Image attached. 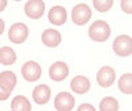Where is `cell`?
I'll return each mask as SVG.
<instances>
[{"mask_svg":"<svg viewBox=\"0 0 132 111\" xmlns=\"http://www.w3.org/2000/svg\"><path fill=\"white\" fill-rule=\"evenodd\" d=\"M110 35H111V28L103 20H96L93 23V25L89 28V37L93 41L103 42L106 41Z\"/></svg>","mask_w":132,"mask_h":111,"instance_id":"obj_1","label":"cell"},{"mask_svg":"<svg viewBox=\"0 0 132 111\" xmlns=\"http://www.w3.org/2000/svg\"><path fill=\"white\" fill-rule=\"evenodd\" d=\"M91 8L85 4V3H81V4H77L73 11H71V20L75 25H85L90 21L91 19Z\"/></svg>","mask_w":132,"mask_h":111,"instance_id":"obj_2","label":"cell"},{"mask_svg":"<svg viewBox=\"0 0 132 111\" xmlns=\"http://www.w3.org/2000/svg\"><path fill=\"white\" fill-rule=\"evenodd\" d=\"M112 49L119 57H128L132 53V40L127 35L118 36L112 42Z\"/></svg>","mask_w":132,"mask_h":111,"instance_id":"obj_3","label":"cell"},{"mask_svg":"<svg viewBox=\"0 0 132 111\" xmlns=\"http://www.w3.org/2000/svg\"><path fill=\"white\" fill-rule=\"evenodd\" d=\"M29 36V28L24 23H16L8 30V38L13 44H23Z\"/></svg>","mask_w":132,"mask_h":111,"instance_id":"obj_4","label":"cell"},{"mask_svg":"<svg viewBox=\"0 0 132 111\" xmlns=\"http://www.w3.org/2000/svg\"><path fill=\"white\" fill-rule=\"evenodd\" d=\"M41 73H42L41 66L36 61H28L23 65V68H21V75H23V78L28 82L38 81L40 77H41Z\"/></svg>","mask_w":132,"mask_h":111,"instance_id":"obj_5","label":"cell"},{"mask_svg":"<svg viewBox=\"0 0 132 111\" xmlns=\"http://www.w3.org/2000/svg\"><path fill=\"white\" fill-rule=\"evenodd\" d=\"M24 11L29 19H33V20L41 19L44 12H45V3L42 0H29V2L25 3Z\"/></svg>","mask_w":132,"mask_h":111,"instance_id":"obj_6","label":"cell"},{"mask_svg":"<svg viewBox=\"0 0 132 111\" xmlns=\"http://www.w3.org/2000/svg\"><path fill=\"white\" fill-rule=\"evenodd\" d=\"M115 80H116V72L111 66H103L96 73V81H98L99 86H102V87L112 86Z\"/></svg>","mask_w":132,"mask_h":111,"instance_id":"obj_7","label":"cell"},{"mask_svg":"<svg viewBox=\"0 0 132 111\" xmlns=\"http://www.w3.org/2000/svg\"><path fill=\"white\" fill-rule=\"evenodd\" d=\"M75 105V99L70 93H60L54 99V107L57 111H71Z\"/></svg>","mask_w":132,"mask_h":111,"instance_id":"obj_8","label":"cell"},{"mask_svg":"<svg viewBox=\"0 0 132 111\" xmlns=\"http://www.w3.org/2000/svg\"><path fill=\"white\" fill-rule=\"evenodd\" d=\"M68 75H69V66L66 65L65 62H62V61L54 62L50 66V69H49V77H50V80L56 81V82L63 81Z\"/></svg>","mask_w":132,"mask_h":111,"instance_id":"obj_9","label":"cell"},{"mask_svg":"<svg viewBox=\"0 0 132 111\" xmlns=\"http://www.w3.org/2000/svg\"><path fill=\"white\" fill-rule=\"evenodd\" d=\"M42 44L48 48H57L61 41H62V36L57 29H45L42 32L41 36Z\"/></svg>","mask_w":132,"mask_h":111,"instance_id":"obj_10","label":"cell"},{"mask_svg":"<svg viewBox=\"0 0 132 111\" xmlns=\"http://www.w3.org/2000/svg\"><path fill=\"white\" fill-rule=\"evenodd\" d=\"M48 19H49L50 23L54 24V25H62V24L66 23V20H68V12H66L65 7L54 5L49 11Z\"/></svg>","mask_w":132,"mask_h":111,"instance_id":"obj_11","label":"cell"},{"mask_svg":"<svg viewBox=\"0 0 132 111\" xmlns=\"http://www.w3.org/2000/svg\"><path fill=\"white\" fill-rule=\"evenodd\" d=\"M52 97V90L48 85H40L36 86L35 90L32 93V98L37 105H45L49 102V99Z\"/></svg>","mask_w":132,"mask_h":111,"instance_id":"obj_12","label":"cell"},{"mask_svg":"<svg viewBox=\"0 0 132 111\" xmlns=\"http://www.w3.org/2000/svg\"><path fill=\"white\" fill-rule=\"evenodd\" d=\"M16 83H17V77H16V74L13 72L5 70V72L0 73V87L4 89L5 91L12 93Z\"/></svg>","mask_w":132,"mask_h":111,"instance_id":"obj_13","label":"cell"},{"mask_svg":"<svg viewBox=\"0 0 132 111\" xmlns=\"http://www.w3.org/2000/svg\"><path fill=\"white\" fill-rule=\"evenodd\" d=\"M90 81L83 75H77L71 80L70 82V87L71 90L77 94H86L87 91L90 90Z\"/></svg>","mask_w":132,"mask_h":111,"instance_id":"obj_14","label":"cell"},{"mask_svg":"<svg viewBox=\"0 0 132 111\" xmlns=\"http://www.w3.org/2000/svg\"><path fill=\"white\" fill-rule=\"evenodd\" d=\"M16 60H17V56L12 48L9 46L0 48V64L2 65H13Z\"/></svg>","mask_w":132,"mask_h":111,"instance_id":"obj_15","label":"cell"},{"mask_svg":"<svg viewBox=\"0 0 132 111\" xmlns=\"http://www.w3.org/2000/svg\"><path fill=\"white\" fill-rule=\"evenodd\" d=\"M11 108L12 111H30L32 105L24 95H17L11 102Z\"/></svg>","mask_w":132,"mask_h":111,"instance_id":"obj_16","label":"cell"},{"mask_svg":"<svg viewBox=\"0 0 132 111\" xmlns=\"http://www.w3.org/2000/svg\"><path fill=\"white\" fill-rule=\"evenodd\" d=\"M119 90L124 94H131L132 93V75L131 73H126L120 77V80L118 81Z\"/></svg>","mask_w":132,"mask_h":111,"instance_id":"obj_17","label":"cell"},{"mask_svg":"<svg viewBox=\"0 0 132 111\" xmlns=\"http://www.w3.org/2000/svg\"><path fill=\"white\" fill-rule=\"evenodd\" d=\"M99 108H101V111H118L119 102L112 97H106L99 103Z\"/></svg>","mask_w":132,"mask_h":111,"instance_id":"obj_18","label":"cell"},{"mask_svg":"<svg viewBox=\"0 0 132 111\" xmlns=\"http://www.w3.org/2000/svg\"><path fill=\"white\" fill-rule=\"evenodd\" d=\"M94 7L96 11H99V12H107V11H110L114 5V0H94Z\"/></svg>","mask_w":132,"mask_h":111,"instance_id":"obj_19","label":"cell"},{"mask_svg":"<svg viewBox=\"0 0 132 111\" xmlns=\"http://www.w3.org/2000/svg\"><path fill=\"white\" fill-rule=\"evenodd\" d=\"M131 2H129V0H126V2H124V0H123V2H120V7H122V9L124 11V12L126 13H128V15H131L132 13V9H131Z\"/></svg>","mask_w":132,"mask_h":111,"instance_id":"obj_20","label":"cell"},{"mask_svg":"<svg viewBox=\"0 0 132 111\" xmlns=\"http://www.w3.org/2000/svg\"><path fill=\"white\" fill-rule=\"evenodd\" d=\"M77 111H96L95 110V107L93 106V105H90V103H82L79 107H78V110Z\"/></svg>","mask_w":132,"mask_h":111,"instance_id":"obj_21","label":"cell"},{"mask_svg":"<svg viewBox=\"0 0 132 111\" xmlns=\"http://www.w3.org/2000/svg\"><path fill=\"white\" fill-rule=\"evenodd\" d=\"M9 95H11V93L5 91L4 89H2V87H0V101H7Z\"/></svg>","mask_w":132,"mask_h":111,"instance_id":"obj_22","label":"cell"},{"mask_svg":"<svg viewBox=\"0 0 132 111\" xmlns=\"http://www.w3.org/2000/svg\"><path fill=\"white\" fill-rule=\"evenodd\" d=\"M7 5H8V2H7V0H0V12H3Z\"/></svg>","mask_w":132,"mask_h":111,"instance_id":"obj_23","label":"cell"},{"mask_svg":"<svg viewBox=\"0 0 132 111\" xmlns=\"http://www.w3.org/2000/svg\"><path fill=\"white\" fill-rule=\"evenodd\" d=\"M4 29H5V24H4V21H3V19H0V36L3 35V32H4Z\"/></svg>","mask_w":132,"mask_h":111,"instance_id":"obj_24","label":"cell"}]
</instances>
